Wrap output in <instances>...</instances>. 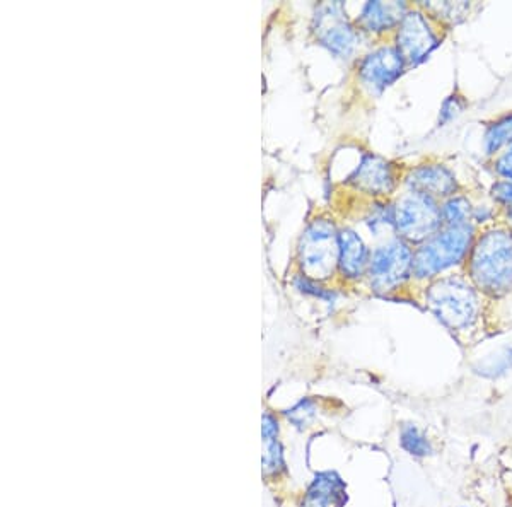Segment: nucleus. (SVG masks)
Wrapping results in <instances>:
<instances>
[{
    "mask_svg": "<svg viewBox=\"0 0 512 507\" xmlns=\"http://www.w3.org/2000/svg\"><path fill=\"white\" fill-rule=\"evenodd\" d=\"M432 19L439 16V21H449V23H460L466 12L470 11L468 4H454V2H441V4H420Z\"/></svg>",
    "mask_w": 512,
    "mask_h": 507,
    "instance_id": "obj_19",
    "label": "nucleus"
},
{
    "mask_svg": "<svg viewBox=\"0 0 512 507\" xmlns=\"http://www.w3.org/2000/svg\"><path fill=\"white\" fill-rule=\"evenodd\" d=\"M472 202L465 195H454L451 199L441 202V217H443V226H466L473 224Z\"/></svg>",
    "mask_w": 512,
    "mask_h": 507,
    "instance_id": "obj_15",
    "label": "nucleus"
},
{
    "mask_svg": "<svg viewBox=\"0 0 512 507\" xmlns=\"http://www.w3.org/2000/svg\"><path fill=\"white\" fill-rule=\"evenodd\" d=\"M408 4L403 2H367L362 6L355 26L362 35L386 36L395 35L403 18L407 16Z\"/></svg>",
    "mask_w": 512,
    "mask_h": 507,
    "instance_id": "obj_13",
    "label": "nucleus"
},
{
    "mask_svg": "<svg viewBox=\"0 0 512 507\" xmlns=\"http://www.w3.org/2000/svg\"><path fill=\"white\" fill-rule=\"evenodd\" d=\"M400 443H402V448L407 451L408 455L417 456V458H424V456L432 453L431 441L427 439L424 432L419 431L415 426H410V424L402 427Z\"/></svg>",
    "mask_w": 512,
    "mask_h": 507,
    "instance_id": "obj_18",
    "label": "nucleus"
},
{
    "mask_svg": "<svg viewBox=\"0 0 512 507\" xmlns=\"http://www.w3.org/2000/svg\"><path fill=\"white\" fill-rule=\"evenodd\" d=\"M402 181V173L398 171L395 164L367 152L350 173L347 185L367 199L391 200V195L398 190Z\"/></svg>",
    "mask_w": 512,
    "mask_h": 507,
    "instance_id": "obj_10",
    "label": "nucleus"
},
{
    "mask_svg": "<svg viewBox=\"0 0 512 507\" xmlns=\"http://www.w3.org/2000/svg\"><path fill=\"white\" fill-rule=\"evenodd\" d=\"M414 246L400 236L384 239L371 251L367 282L379 296H390L414 282Z\"/></svg>",
    "mask_w": 512,
    "mask_h": 507,
    "instance_id": "obj_5",
    "label": "nucleus"
},
{
    "mask_svg": "<svg viewBox=\"0 0 512 507\" xmlns=\"http://www.w3.org/2000/svg\"><path fill=\"white\" fill-rule=\"evenodd\" d=\"M424 289L427 309L453 332L468 330L482 315L483 294L468 275L446 274L425 284Z\"/></svg>",
    "mask_w": 512,
    "mask_h": 507,
    "instance_id": "obj_2",
    "label": "nucleus"
},
{
    "mask_svg": "<svg viewBox=\"0 0 512 507\" xmlns=\"http://www.w3.org/2000/svg\"><path fill=\"white\" fill-rule=\"evenodd\" d=\"M506 219H507V226H509V228H512V209L506 210Z\"/></svg>",
    "mask_w": 512,
    "mask_h": 507,
    "instance_id": "obj_23",
    "label": "nucleus"
},
{
    "mask_svg": "<svg viewBox=\"0 0 512 507\" xmlns=\"http://www.w3.org/2000/svg\"><path fill=\"white\" fill-rule=\"evenodd\" d=\"M465 269L483 296H507L512 291V228L499 224L478 234Z\"/></svg>",
    "mask_w": 512,
    "mask_h": 507,
    "instance_id": "obj_1",
    "label": "nucleus"
},
{
    "mask_svg": "<svg viewBox=\"0 0 512 507\" xmlns=\"http://www.w3.org/2000/svg\"><path fill=\"white\" fill-rule=\"evenodd\" d=\"M407 69V60L403 59L395 43H383L357 62V79L367 93L379 96L393 86Z\"/></svg>",
    "mask_w": 512,
    "mask_h": 507,
    "instance_id": "obj_9",
    "label": "nucleus"
},
{
    "mask_svg": "<svg viewBox=\"0 0 512 507\" xmlns=\"http://www.w3.org/2000/svg\"><path fill=\"white\" fill-rule=\"evenodd\" d=\"M393 216L396 236L405 239L414 248L443 228L441 204L408 190L393 200Z\"/></svg>",
    "mask_w": 512,
    "mask_h": 507,
    "instance_id": "obj_6",
    "label": "nucleus"
},
{
    "mask_svg": "<svg viewBox=\"0 0 512 507\" xmlns=\"http://www.w3.org/2000/svg\"><path fill=\"white\" fill-rule=\"evenodd\" d=\"M466 100L461 94H451L444 100L441 111H439V127H446L465 111Z\"/></svg>",
    "mask_w": 512,
    "mask_h": 507,
    "instance_id": "obj_20",
    "label": "nucleus"
},
{
    "mask_svg": "<svg viewBox=\"0 0 512 507\" xmlns=\"http://www.w3.org/2000/svg\"><path fill=\"white\" fill-rule=\"evenodd\" d=\"M512 369V347H506V349L495 352L492 356L483 359L482 362H478L475 366V373L485 378H497L506 374L507 371Z\"/></svg>",
    "mask_w": 512,
    "mask_h": 507,
    "instance_id": "obj_17",
    "label": "nucleus"
},
{
    "mask_svg": "<svg viewBox=\"0 0 512 507\" xmlns=\"http://www.w3.org/2000/svg\"><path fill=\"white\" fill-rule=\"evenodd\" d=\"M338 233L340 228L330 217L320 216L308 222L297 243L299 274L321 284L337 277L340 257Z\"/></svg>",
    "mask_w": 512,
    "mask_h": 507,
    "instance_id": "obj_4",
    "label": "nucleus"
},
{
    "mask_svg": "<svg viewBox=\"0 0 512 507\" xmlns=\"http://www.w3.org/2000/svg\"><path fill=\"white\" fill-rule=\"evenodd\" d=\"M337 485H342L338 480H332L328 473L325 477L316 478L315 485L309 490L308 507H332L333 501L340 496Z\"/></svg>",
    "mask_w": 512,
    "mask_h": 507,
    "instance_id": "obj_16",
    "label": "nucleus"
},
{
    "mask_svg": "<svg viewBox=\"0 0 512 507\" xmlns=\"http://www.w3.org/2000/svg\"><path fill=\"white\" fill-rule=\"evenodd\" d=\"M509 147H512V113L490 123L483 135V152L489 158H497Z\"/></svg>",
    "mask_w": 512,
    "mask_h": 507,
    "instance_id": "obj_14",
    "label": "nucleus"
},
{
    "mask_svg": "<svg viewBox=\"0 0 512 507\" xmlns=\"http://www.w3.org/2000/svg\"><path fill=\"white\" fill-rule=\"evenodd\" d=\"M395 47L400 50L408 67H419L436 52L443 43L436 19H432L422 7H410L407 16L395 31Z\"/></svg>",
    "mask_w": 512,
    "mask_h": 507,
    "instance_id": "obj_8",
    "label": "nucleus"
},
{
    "mask_svg": "<svg viewBox=\"0 0 512 507\" xmlns=\"http://www.w3.org/2000/svg\"><path fill=\"white\" fill-rule=\"evenodd\" d=\"M403 185L408 192L419 193L424 197L444 202L460 193V183L453 171L441 163L417 164L403 175Z\"/></svg>",
    "mask_w": 512,
    "mask_h": 507,
    "instance_id": "obj_11",
    "label": "nucleus"
},
{
    "mask_svg": "<svg viewBox=\"0 0 512 507\" xmlns=\"http://www.w3.org/2000/svg\"><path fill=\"white\" fill-rule=\"evenodd\" d=\"M490 195L495 204L501 205L502 209H512V181H495L490 190Z\"/></svg>",
    "mask_w": 512,
    "mask_h": 507,
    "instance_id": "obj_21",
    "label": "nucleus"
},
{
    "mask_svg": "<svg viewBox=\"0 0 512 507\" xmlns=\"http://www.w3.org/2000/svg\"><path fill=\"white\" fill-rule=\"evenodd\" d=\"M494 169L502 180L512 181V147L494 159Z\"/></svg>",
    "mask_w": 512,
    "mask_h": 507,
    "instance_id": "obj_22",
    "label": "nucleus"
},
{
    "mask_svg": "<svg viewBox=\"0 0 512 507\" xmlns=\"http://www.w3.org/2000/svg\"><path fill=\"white\" fill-rule=\"evenodd\" d=\"M340 241V257H338V277L342 282H361L366 279L371 250L367 248L361 234L352 228H340L338 233Z\"/></svg>",
    "mask_w": 512,
    "mask_h": 507,
    "instance_id": "obj_12",
    "label": "nucleus"
},
{
    "mask_svg": "<svg viewBox=\"0 0 512 507\" xmlns=\"http://www.w3.org/2000/svg\"><path fill=\"white\" fill-rule=\"evenodd\" d=\"M318 45L337 59H352L361 45L362 33L350 21L342 2H326L318 6L311 24Z\"/></svg>",
    "mask_w": 512,
    "mask_h": 507,
    "instance_id": "obj_7",
    "label": "nucleus"
},
{
    "mask_svg": "<svg viewBox=\"0 0 512 507\" xmlns=\"http://www.w3.org/2000/svg\"><path fill=\"white\" fill-rule=\"evenodd\" d=\"M477 226H443L432 238L415 246L414 280L429 284L463 267L477 239Z\"/></svg>",
    "mask_w": 512,
    "mask_h": 507,
    "instance_id": "obj_3",
    "label": "nucleus"
}]
</instances>
